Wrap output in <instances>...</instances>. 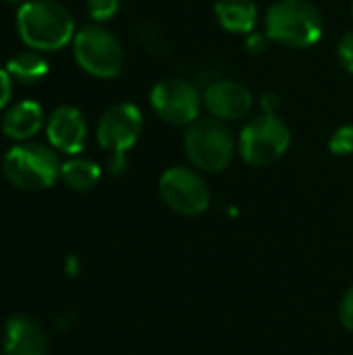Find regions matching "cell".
<instances>
[{"label":"cell","mask_w":353,"mask_h":355,"mask_svg":"<svg viewBox=\"0 0 353 355\" xmlns=\"http://www.w3.org/2000/svg\"><path fill=\"white\" fill-rule=\"evenodd\" d=\"M21 42L37 52H56L75 37V19L58 0H27L17 10Z\"/></svg>","instance_id":"obj_1"},{"label":"cell","mask_w":353,"mask_h":355,"mask_svg":"<svg viewBox=\"0 0 353 355\" xmlns=\"http://www.w3.org/2000/svg\"><path fill=\"white\" fill-rule=\"evenodd\" d=\"M62 162L52 146L21 141L2 158L4 179L19 191L35 193L50 189L60 179Z\"/></svg>","instance_id":"obj_2"},{"label":"cell","mask_w":353,"mask_h":355,"mask_svg":"<svg viewBox=\"0 0 353 355\" xmlns=\"http://www.w3.org/2000/svg\"><path fill=\"white\" fill-rule=\"evenodd\" d=\"M266 35L289 48H310L325 31L318 8L308 0H277L266 10Z\"/></svg>","instance_id":"obj_3"},{"label":"cell","mask_w":353,"mask_h":355,"mask_svg":"<svg viewBox=\"0 0 353 355\" xmlns=\"http://www.w3.org/2000/svg\"><path fill=\"white\" fill-rule=\"evenodd\" d=\"M144 129V116L131 102H119L108 106L96 127V139L110 154L108 168L112 175H121L127 166V152L137 144Z\"/></svg>","instance_id":"obj_4"},{"label":"cell","mask_w":353,"mask_h":355,"mask_svg":"<svg viewBox=\"0 0 353 355\" xmlns=\"http://www.w3.org/2000/svg\"><path fill=\"white\" fill-rule=\"evenodd\" d=\"M183 148L187 160L198 171L218 173L229 166L235 152V139L225 121L210 116L198 119L189 125L183 139Z\"/></svg>","instance_id":"obj_5"},{"label":"cell","mask_w":353,"mask_h":355,"mask_svg":"<svg viewBox=\"0 0 353 355\" xmlns=\"http://www.w3.org/2000/svg\"><path fill=\"white\" fill-rule=\"evenodd\" d=\"M73 56L87 75L98 79L117 77L125 64V50L119 37L100 23L77 29L73 37Z\"/></svg>","instance_id":"obj_6"},{"label":"cell","mask_w":353,"mask_h":355,"mask_svg":"<svg viewBox=\"0 0 353 355\" xmlns=\"http://www.w3.org/2000/svg\"><path fill=\"white\" fill-rule=\"evenodd\" d=\"M289 127L277 114H262L250 121L239 135V154L250 166H268L289 148Z\"/></svg>","instance_id":"obj_7"},{"label":"cell","mask_w":353,"mask_h":355,"mask_svg":"<svg viewBox=\"0 0 353 355\" xmlns=\"http://www.w3.org/2000/svg\"><path fill=\"white\" fill-rule=\"evenodd\" d=\"M202 102L204 100L200 96V89L191 81H185L181 77L158 81L150 94V104L156 116L175 127H189L191 123H196Z\"/></svg>","instance_id":"obj_8"},{"label":"cell","mask_w":353,"mask_h":355,"mask_svg":"<svg viewBox=\"0 0 353 355\" xmlns=\"http://www.w3.org/2000/svg\"><path fill=\"white\" fill-rule=\"evenodd\" d=\"M162 202L177 214L198 216L210 206V189L200 173L187 166H173L158 181Z\"/></svg>","instance_id":"obj_9"},{"label":"cell","mask_w":353,"mask_h":355,"mask_svg":"<svg viewBox=\"0 0 353 355\" xmlns=\"http://www.w3.org/2000/svg\"><path fill=\"white\" fill-rule=\"evenodd\" d=\"M48 146L67 156H77L87 144V121L75 106H58L46 119Z\"/></svg>","instance_id":"obj_10"},{"label":"cell","mask_w":353,"mask_h":355,"mask_svg":"<svg viewBox=\"0 0 353 355\" xmlns=\"http://www.w3.org/2000/svg\"><path fill=\"white\" fill-rule=\"evenodd\" d=\"M254 104L250 87L233 79H216L208 83L204 92L206 110L218 121H237L243 119Z\"/></svg>","instance_id":"obj_11"},{"label":"cell","mask_w":353,"mask_h":355,"mask_svg":"<svg viewBox=\"0 0 353 355\" xmlns=\"http://www.w3.org/2000/svg\"><path fill=\"white\" fill-rule=\"evenodd\" d=\"M2 355H48L44 329L29 316H10L2 331Z\"/></svg>","instance_id":"obj_12"},{"label":"cell","mask_w":353,"mask_h":355,"mask_svg":"<svg viewBox=\"0 0 353 355\" xmlns=\"http://www.w3.org/2000/svg\"><path fill=\"white\" fill-rule=\"evenodd\" d=\"M44 127V108L35 100H19L15 104H8L0 119L2 133L21 144L31 141Z\"/></svg>","instance_id":"obj_13"},{"label":"cell","mask_w":353,"mask_h":355,"mask_svg":"<svg viewBox=\"0 0 353 355\" xmlns=\"http://www.w3.org/2000/svg\"><path fill=\"white\" fill-rule=\"evenodd\" d=\"M214 12L223 29L231 33H252L258 23V6L254 0H218Z\"/></svg>","instance_id":"obj_14"},{"label":"cell","mask_w":353,"mask_h":355,"mask_svg":"<svg viewBox=\"0 0 353 355\" xmlns=\"http://www.w3.org/2000/svg\"><path fill=\"white\" fill-rule=\"evenodd\" d=\"M100 177H102V168L94 160L79 158V156L69 158L67 162H62V168H60L62 183L73 191L94 189L100 183Z\"/></svg>","instance_id":"obj_15"},{"label":"cell","mask_w":353,"mask_h":355,"mask_svg":"<svg viewBox=\"0 0 353 355\" xmlns=\"http://www.w3.org/2000/svg\"><path fill=\"white\" fill-rule=\"evenodd\" d=\"M4 69L17 81L37 83L40 79H44L48 75V60L44 58V52L29 48V50H23V52L15 54L12 58H8Z\"/></svg>","instance_id":"obj_16"},{"label":"cell","mask_w":353,"mask_h":355,"mask_svg":"<svg viewBox=\"0 0 353 355\" xmlns=\"http://www.w3.org/2000/svg\"><path fill=\"white\" fill-rule=\"evenodd\" d=\"M121 4L123 0H87V12L96 23H106L119 12Z\"/></svg>","instance_id":"obj_17"},{"label":"cell","mask_w":353,"mask_h":355,"mask_svg":"<svg viewBox=\"0 0 353 355\" xmlns=\"http://www.w3.org/2000/svg\"><path fill=\"white\" fill-rule=\"evenodd\" d=\"M329 150L337 156H345L353 152V125H343L339 127L331 139H329Z\"/></svg>","instance_id":"obj_18"},{"label":"cell","mask_w":353,"mask_h":355,"mask_svg":"<svg viewBox=\"0 0 353 355\" xmlns=\"http://www.w3.org/2000/svg\"><path fill=\"white\" fill-rule=\"evenodd\" d=\"M337 58L345 71L353 73V31H347L337 44Z\"/></svg>","instance_id":"obj_19"},{"label":"cell","mask_w":353,"mask_h":355,"mask_svg":"<svg viewBox=\"0 0 353 355\" xmlns=\"http://www.w3.org/2000/svg\"><path fill=\"white\" fill-rule=\"evenodd\" d=\"M339 320H341V324L347 331H353V287H350L345 291V295L341 297V304H339Z\"/></svg>","instance_id":"obj_20"},{"label":"cell","mask_w":353,"mask_h":355,"mask_svg":"<svg viewBox=\"0 0 353 355\" xmlns=\"http://www.w3.org/2000/svg\"><path fill=\"white\" fill-rule=\"evenodd\" d=\"M12 98V77L8 75L6 69L0 67V112H4V108L10 104Z\"/></svg>","instance_id":"obj_21"},{"label":"cell","mask_w":353,"mask_h":355,"mask_svg":"<svg viewBox=\"0 0 353 355\" xmlns=\"http://www.w3.org/2000/svg\"><path fill=\"white\" fill-rule=\"evenodd\" d=\"M250 37H248V48H250V52H262V50H266V42L270 40L266 33H248Z\"/></svg>","instance_id":"obj_22"},{"label":"cell","mask_w":353,"mask_h":355,"mask_svg":"<svg viewBox=\"0 0 353 355\" xmlns=\"http://www.w3.org/2000/svg\"><path fill=\"white\" fill-rule=\"evenodd\" d=\"M262 108H264V114H277V108H279V98L275 94H266L262 98Z\"/></svg>","instance_id":"obj_23"},{"label":"cell","mask_w":353,"mask_h":355,"mask_svg":"<svg viewBox=\"0 0 353 355\" xmlns=\"http://www.w3.org/2000/svg\"><path fill=\"white\" fill-rule=\"evenodd\" d=\"M8 2H19V4H23V2H27V0H8Z\"/></svg>","instance_id":"obj_24"},{"label":"cell","mask_w":353,"mask_h":355,"mask_svg":"<svg viewBox=\"0 0 353 355\" xmlns=\"http://www.w3.org/2000/svg\"><path fill=\"white\" fill-rule=\"evenodd\" d=\"M352 10H353V8H352Z\"/></svg>","instance_id":"obj_25"}]
</instances>
